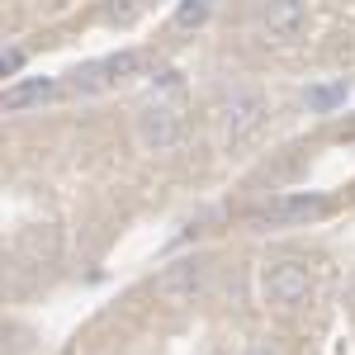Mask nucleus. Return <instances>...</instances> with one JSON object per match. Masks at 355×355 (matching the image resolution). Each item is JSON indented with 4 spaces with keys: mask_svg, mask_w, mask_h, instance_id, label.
I'll list each match as a JSON object with an SVG mask.
<instances>
[{
    "mask_svg": "<svg viewBox=\"0 0 355 355\" xmlns=\"http://www.w3.org/2000/svg\"><path fill=\"white\" fill-rule=\"evenodd\" d=\"M266 114H270V100L261 90H232L223 100V137L227 142H242L246 133H256L266 123Z\"/></svg>",
    "mask_w": 355,
    "mask_h": 355,
    "instance_id": "obj_1",
    "label": "nucleus"
},
{
    "mask_svg": "<svg viewBox=\"0 0 355 355\" xmlns=\"http://www.w3.org/2000/svg\"><path fill=\"white\" fill-rule=\"evenodd\" d=\"M204 275H209L204 261H175V266H166V270L157 275L152 294L162 303H171V308H185V303H194L204 294Z\"/></svg>",
    "mask_w": 355,
    "mask_h": 355,
    "instance_id": "obj_2",
    "label": "nucleus"
},
{
    "mask_svg": "<svg viewBox=\"0 0 355 355\" xmlns=\"http://www.w3.org/2000/svg\"><path fill=\"white\" fill-rule=\"evenodd\" d=\"M137 142L147 152H175L180 147V119L166 105H147V110L137 114Z\"/></svg>",
    "mask_w": 355,
    "mask_h": 355,
    "instance_id": "obj_3",
    "label": "nucleus"
},
{
    "mask_svg": "<svg viewBox=\"0 0 355 355\" xmlns=\"http://www.w3.org/2000/svg\"><path fill=\"white\" fill-rule=\"evenodd\" d=\"M308 270H303L299 261H275L270 270H266V299L279 303V308H294V303L308 299Z\"/></svg>",
    "mask_w": 355,
    "mask_h": 355,
    "instance_id": "obj_4",
    "label": "nucleus"
},
{
    "mask_svg": "<svg viewBox=\"0 0 355 355\" xmlns=\"http://www.w3.org/2000/svg\"><path fill=\"white\" fill-rule=\"evenodd\" d=\"M318 214H327V204L318 194H279V199H270L261 209L266 223H308V218H318Z\"/></svg>",
    "mask_w": 355,
    "mask_h": 355,
    "instance_id": "obj_5",
    "label": "nucleus"
},
{
    "mask_svg": "<svg viewBox=\"0 0 355 355\" xmlns=\"http://www.w3.org/2000/svg\"><path fill=\"white\" fill-rule=\"evenodd\" d=\"M261 19H266V33L270 38H294L308 24V5L303 0H266Z\"/></svg>",
    "mask_w": 355,
    "mask_h": 355,
    "instance_id": "obj_6",
    "label": "nucleus"
},
{
    "mask_svg": "<svg viewBox=\"0 0 355 355\" xmlns=\"http://www.w3.org/2000/svg\"><path fill=\"white\" fill-rule=\"evenodd\" d=\"M57 85L43 81V76H33V81H19L5 90V110H28V105H43V100H53Z\"/></svg>",
    "mask_w": 355,
    "mask_h": 355,
    "instance_id": "obj_7",
    "label": "nucleus"
},
{
    "mask_svg": "<svg viewBox=\"0 0 355 355\" xmlns=\"http://www.w3.org/2000/svg\"><path fill=\"white\" fill-rule=\"evenodd\" d=\"M209 19V0H180L175 10V28H199Z\"/></svg>",
    "mask_w": 355,
    "mask_h": 355,
    "instance_id": "obj_8",
    "label": "nucleus"
},
{
    "mask_svg": "<svg viewBox=\"0 0 355 355\" xmlns=\"http://www.w3.org/2000/svg\"><path fill=\"white\" fill-rule=\"evenodd\" d=\"M19 62H24V53H19V48H10V53H5V76H15V71H19Z\"/></svg>",
    "mask_w": 355,
    "mask_h": 355,
    "instance_id": "obj_9",
    "label": "nucleus"
},
{
    "mask_svg": "<svg viewBox=\"0 0 355 355\" xmlns=\"http://www.w3.org/2000/svg\"><path fill=\"white\" fill-rule=\"evenodd\" d=\"M246 355H270V346H251V351H246Z\"/></svg>",
    "mask_w": 355,
    "mask_h": 355,
    "instance_id": "obj_10",
    "label": "nucleus"
},
{
    "mask_svg": "<svg viewBox=\"0 0 355 355\" xmlns=\"http://www.w3.org/2000/svg\"><path fill=\"white\" fill-rule=\"evenodd\" d=\"M351 299H355V289H351Z\"/></svg>",
    "mask_w": 355,
    "mask_h": 355,
    "instance_id": "obj_11",
    "label": "nucleus"
}]
</instances>
